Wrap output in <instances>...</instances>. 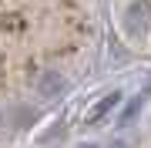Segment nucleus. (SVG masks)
<instances>
[{
	"instance_id": "1",
	"label": "nucleus",
	"mask_w": 151,
	"mask_h": 148,
	"mask_svg": "<svg viewBox=\"0 0 151 148\" xmlns=\"http://www.w3.org/2000/svg\"><path fill=\"white\" fill-rule=\"evenodd\" d=\"M118 101H121V94H104V98L97 101L91 111H87V125H97V121H101L104 115H108V111H111V108H114Z\"/></svg>"
}]
</instances>
